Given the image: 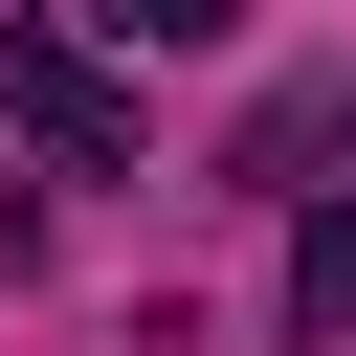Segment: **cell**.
I'll return each instance as SVG.
<instances>
[{
  "mask_svg": "<svg viewBox=\"0 0 356 356\" xmlns=\"http://www.w3.org/2000/svg\"><path fill=\"white\" fill-rule=\"evenodd\" d=\"M289 334H356V200L289 222Z\"/></svg>",
  "mask_w": 356,
  "mask_h": 356,
  "instance_id": "7a4b0ae2",
  "label": "cell"
},
{
  "mask_svg": "<svg viewBox=\"0 0 356 356\" xmlns=\"http://www.w3.org/2000/svg\"><path fill=\"white\" fill-rule=\"evenodd\" d=\"M0 111H22V134L67 156V178H134V89H111V67L67 44V22H0Z\"/></svg>",
  "mask_w": 356,
  "mask_h": 356,
  "instance_id": "6da1fadb",
  "label": "cell"
}]
</instances>
